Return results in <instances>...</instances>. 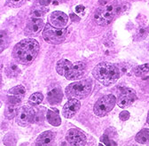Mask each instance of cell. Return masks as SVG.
<instances>
[{"mask_svg": "<svg viewBox=\"0 0 149 146\" xmlns=\"http://www.w3.org/2000/svg\"><path fill=\"white\" fill-rule=\"evenodd\" d=\"M49 21L52 26L58 28H63L68 25V17L66 13L61 11H55L52 12V14L49 17Z\"/></svg>", "mask_w": 149, "mask_h": 146, "instance_id": "cell-12", "label": "cell"}, {"mask_svg": "<svg viewBox=\"0 0 149 146\" xmlns=\"http://www.w3.org/2000/svg\"><path fill=\"white\" fill-rule=\"evenodd\" d=\"M149 34V28H147L145 26H140L137 28L135 33V40L136 41H141L145 39L147 35Z\"/></svg>", "mask_w": 149, "mask_h": 146, "instance_id": "cell-23", "label": "cell"}, {"mask_svg": "<svg viewBox=\"0 0 149 146\" xmlns=\"http://www.w3.org/2000/svg\"><path fill=\"white\" fill-rule=\"evenodd\" d=\"M45 22L42 19H38V18H32L31 20L29 21L27 23L25 29H24V34L30 37L33 36H37L41 30L45 28Z\"/></svg>", "mask_w": 149, "mask_h": 146, "instance_id": "cell-10", "label": "cell"}, {"mask_svg": "<svg viewBox=\"0 0 149 146\" xmlns=\"http://www.w3.org/2000/svg\"><path fill=\"white\" fill-rule=\"evenodd\" d=\"M85 69H86V65L82 61H77L74 64H73L71 70L68 73V75L65 77L67 80L69 81L79 79L81 76L84 75Z\"/></svg>", "mask_w": 149, "mask_h": 146, "instance_id": "cell-13", "label": "cell"}, {"mask_svg": "<svg viewBox=\"0 0 149 146\" xmlns=\"http://www.w3.org/2000/svg\"><path fill=\"white\" fill-rule=\"evenodd\" d=\"M27 0H6V6L12 8H19L22 6Z\"/></svg>", "mask_w": 149, "mask_h": 146, "instance_id": "cell-27", "label": "cell"}, {"mask_svg": "<svg viewBox=\"0 0 149 146\" xmlns=\"http://www.w3.org/2000/svg\"><path fill=\"white\" fill-rule=\"evenodd\" d=\"M92 75L103 85L109 86L120 78V70L117 66L112 63L101 62L94 67Z\"/></svg>", "mask_w": 149, "mask_h": 146, "instance_id": "cell-2", "label": "cell"}, {"mask_svg": "<svg viewBox=\"0 0 149 146\" xmlns=\"http://www.w3.org/2000/svg\"><path fill=\"white\" fill-rule=\"evenodd\" d=\"M147 123L149 124V111H148V113H147Z\"/></svg>", "mask_w": 149, "mask_h": 146, "instance_id": "cell-35", "label": "cell"}, {"mask_svg": "<svg viewBox=\"0 0 149 146\" xmlns=\"http://www.w3.org/2000/svg\"><path fill=\"white\" fill-rule=\"evenodd\" d=\"M48 11H49V8L47 6H42L38 2V3H36L32 6L31 12H30V15H31L32 18H38V19H40V18L43 17Z\"/></svg>", "mask_w": 149, "mask_h": 146, "instance_id": "cell-18", "label": "cell"}, {"mask_svg": "<svg viewBox=\"0 0 149 146\" xmlns=\"http://www.w3.org/2000/svg\"><path fill=\"white\" fill-rule=\"evenodd\" d=\"M116 104V98L112 95H105L98 99L93 107V112L99 117L106 116L110 113Z\"/></svg>", "mask_w": 149, "mask_h": 146, "instance_id": "cell-6", "label": "cell"}, {"mask_svg": "<svg viewBox=\"0 0 149 146\" xmlns=\"http://www.w3.org/2000/svg\"><path fill=\"white\" fill-rule=\"evenodd\" d=\"M36 113L34 109L30 106L24 105L19 108L16 115V123L21 127H26L35 122Z\"/></svg>", "mask_w": 149, "mask_h": 146, "instance_id": "cell-7", "label": "cell"}, {"mask_svg": "<svg viewBox=\"0 0 149 146\" xmlns=\"http://www.w3.org/2000/svg\"><path fill=\"white\" fill-rule=\"evenodd\" d=\"M38 2H39L42 6H48L52 2V0H38Z\"/></svg>", "mask_w": 149, "mask_h": 146, "instance_id": "cell-31", "label": "cell"}, {"mask_svg": "<svg viewBox=\"0 0 149 146\" xmlns=\"http://www.w3.org/2000/svg\"><path fill=\"white\" fill-rule=\"evenodd\" d=\"M137 98L138 97L136 94V91L132 89L126 88L121 92L117 99V104L121 108H126L132 105L137 100Z\"/></svg>", "mask_w": 149, "mask_h": 146, "instance_id": "cell-8", "label": "cell"}, {"mask_svg": "<svg viewBox=\"0 0 149 146\" xmlns=\"http://www.w3.org/2000/svg\"><path fill=\"white\" fill-rule=\"evenodd\" d=\"M110 1V0H99V4L101 6H106V5H107V3Z\"/></svg>", "mask_w": 149, "mask_h": 146, "instance_id": "cell-33", "label": "cell"}, {"mask_svg": "<svg viewBox=\"0 0 149 146\" xmlns=\"http://www.w3.org/2000/svg\"><path fill=\"white\" fill-rule=\"evenodd\" d=\"M31 1H32V0H31Z\"/></svg>", "mask_w": 149, "mask_h": 146, "instance_id": "cell-37", "label": "cell"}, {"mask_svg": "<svg viewBox=\"0 0 149 146\" xmlns=\"http://www.w3.org/2000/svg\"><path fill=\"white\" fill-rule=\"evenodd\" d=\"M8 95L10 96H13L15 98H18L20 99H23L25 95H26V89L24 86L22 85H18V86H15L12 89H9L8 91Z\"/></svg>", "mask_w": 149, "mask_h": 146, "instance_id": "cell-19", "label": "cell"}, {"mask_svg": "<svg viewBox=\"0 0 149 146\" xmlns=\"http://www.w3.org/2000/svg\"><path fill=\"white\" fill-rule=\"evenodd\" d=\"M73 64L68 60H61L56 64V71L61 76H66L68 73L71 70Z\"/></svg>", "mask_w": 149, "mask_h": 146, "instance_id": "cell-17", "label": "cell"}, {"mask_svg": "<svg viewBox=\"0 0 149 146\" xmlns=\"http://www.w3.org/2000/svg\"><path fill=\"white\" fill-rule=\"evenodd\" d=\"M133 72H134L135 75L138 77H142V76L147 75L149 73V63L138 66L137 67L134 68Z\"/></svg>", "mask_w": 149, "mask_h": 146, "instance_id": "cell-24", "label": "cell"}, {"mask_svg": "<svg viewBox=\"0 0 149 146\" xmlns=\"http://www.w3.org/2000/svg\"><path fill=\"white\" fill-rule=\"evenodd\" d=\"M67 33L68 31L65 28H58L47 23L44 28L42 35L44 40L46 43L53 45H57L62 44L66 40Z\"/></svg>", "mask_w": 149, "mask_h": 146, "instance_id": "cell-5", "label": "cell"}, {"mask_svg": "<svg viewBox=\"0 0 149 146\" xmlns=\"http://www.w3.org/2000/svg\"><path fill=\"white\" fill-rule=\"evenodd\" d=\"M44 100V95L41 92H36L32 94L29 98V103L32 105H38Z\"/></svg>", "mask_w": 149, "mask_h": 146, "instance_id": "cell-25", "label": "cell"}, {"mask_svg": "<svg viewBox=\"0 0 149 146\" xmlns=\"http://www.w3.org/2000/svg\"></svg>", "mask_w": 149, "mask_h": 146, "instance_id": "cell-38", "label": "cell"}, {"mask_svg": "<svg viewBox=\"0 0 149 146\" xmlns=\"http://www.w3.org/2000/svg\"><path fill=\"white\" fill-rule=\"evenodd\" d=\"M135 140L137 143L140 144H147L149 143V129H141L135 136Z\"/></svg>", "mask_w": 149, "mask_h": 146, "instance_id": "cell-21", "label": "cell"}, {"mask_svg": "<svg viewBox=\"0 0 149 146\" xmlns=\"http://www.w3.org/2000/svg\"><path fill=\"white\" fill-rule=\"evenodd\" d=\"M70 17H71V19H72V21H74V20H77V21H78L80 20V18L77 17V15H74V13H71Z\"/></svg>", "mask_w": 149, "mask_h": 146, "instance_id": "cell-34", "label": "cell"}, {"mask_svg": "<svg viewBox=\"0 0 149 146\" xmlns=\"http://www.w3.org/2000/svg\"><path fill=\"white\" fill-rule=\"evenodd\" d=\"M55 140V134L52 131H45L43 132L36 140V145L39 146H45V145H52Z\"/></svg>", "mask_w": 149, "mask_h": 146, "instance_id": "cell-15", "label": "cell"}, {"mask_svg": "<svg viewBox=\"0 0 149 146\" xmlns=\"http://www.w3.org/2000/svg\"><path fill=\"white\" fill-rule=\"evenodd\" d=\"M119 10L120 5L118 3L114 2L111 4H107L99 8L95 12L94 16H93V20L99 26H107L113 21L115 16L118 13Z\"/></svg>", "mask_w": 149, "mask_h": 146, "instance_id": "cell-3", "label": "cell"}, {"mask_svg": "<svg viewBox=\"0 0 149 146\" xmlns=\"http://www.w3.org/2000/svg\"><path fill=\"white\" fill-rule=\"evenodd\" d=\"M66 140L70 145L82 146L86 143L87 138L84 132L77 129H71L66 135Z\"/></svg>", "mask_w": 149, "mask_h": 146, "instance_id": "cell-9", "label": "cell"}, {"mask_svg": "<svg viewBox=\"0 0 149 146\" xmlns=\"http://www.w3.org/2000/svg\"><path fill=\"white\" fill-rule=\"evenodd\" d=\"M100 141L103 142V143H105L106 145H116V143H115L114 141H112L109 139L108 136L107 135H103L101 137H100Z\"/></svg>", "mask_w": 149, "mask_h": 146, "instance_id": "cell-29", "label": "cell"}, {"mask_svg": "<svg viewBox=\"0 0 149 146\" xmlns=\"http://www.w3.org/2000/svg\"><path fill=\"white\" fill-rule=\"evenodd\" d=\"M21 73V69L15 63H10L6 68V74L10 78L17 77Z\"/></svg>", "mask_w": 149, "mask_h": 146, "instance_id": "cell-22", "label": "cell"}, {"mask_svg": "<svg viewBox=\"0 0 149 146\" xmlns=\"http://www.w3.org/2000/svg\"><path fill=\"white\" fill-rule=\"evenodd\" d=\"M123 1H125V2H126V1H130V0H123Z\"/></svg>", "mask_w": 149, "mask_h": 146, "instance_id": "cell-36", "label": "cell"}, {"mask_svg": "<svg viewBox=\"0 0 149 146\" xmlns=\"http://www.w3.org/2000/svg\"><path fill=\"white\" fill-rule=\"evenodd\" d=\"M46 120L52 126H54V127H59L61 124L60 113L56 108H51L47 111Z\"/></svg>", "mask_w": 149, "mask_h": 146, "instance_id": "cell-16", "label": "cell"}, {"mask_svg": "<svg viewBox=\"0 0 149 146\" xmlns=\"http://www.w3.org/2000/svg\"><path fill=\"white\" fill-rule=\"evenodd\" d=\"M76 11H77V13H82L84 11V7L83 6H77Z\"/></svg>", "mask_w": 149, "mask_h": 146, "instance_id": "cell-32", "label": "cell"}, {"mask_svg": "<svg viewBox=\"0 0 149 146\" xmlns=\"http://www.w3.org/2000/svg\"><path fill=\"white\" fill-rule=\"evenodd\" d=\"M92 89L91 80H82L79 82H74L69 84L66 88V96L68 98L84 99L87 98Z\"/></svg>", "mask_w": 149, "mask_h": 146, "instance_id": "cell-4", "label": "cell"}, {"mask_svg": "<svg viewBox=\"0 0 149 146\" xmlns=\"http://www.w3.org/2000/svg\"><path fill=\"white\" fill-rule=\"evenodd\" d=\"M18 105L19 104H9L7 103L6 108H5V116L8 120H13V118L16 117L17 113H18Z\"/></svg>", "mask_w": 149, "mask_h": 146, "instance_id": "cell-20", "label": "cell"}, {"mask_svg": "<svg viewBox=\"0 0 149 146\" xmlns=\"http://www.w3.org/2000/svg\"><path fill=\"white\" fill-rule=\"evenodd\" d=\"M130 113H129L128 111H123V112H121L120 114H119V119H120L121 120H123V121L128 120L130 119Z\"/></svg>", "mask_w": 149, "mask_h": 146, "instance_id": "cell-30", "label": "cell"}, {"mask_svg": "<svg viewBox=\"0 0 149 146\" xmlns=\"http://www.w3.org/2000/svg\"><path fill=\"white\" fill-rule=\"evenodd\" d=\"M81 107V103L77 98H69L62 109V114L66 119H71L77 113Z\"/></svg>", "mask_w": 149, "mask_h": 146, "instance_id": "cell-11", "label": "cell"}, {"mask_svg": "<svg viewBox=\"0 0 149 146\" xmlns=\"http://www.w3.org/2000/svg\"><path fill=\"white\" fill-rule=\"evenodd\" d=\"M62 98H63V93L61 89L59 87L52 89L47 94V101L52 105L60 104L62 101Z\"/></svg>", "mask_w": 149, "mask_h": 146, "instance_id": "cell-14", "label": "cell"}, {"mask_svg": "<svg viewBox=\"0 0 149 146\" xmlns=\"http://www.w3.org/2000/svg\"><path fill=\"white\" fill-rule=\"evenodd\" d=\"M9 43H10V38L8 34L6 33V31L1 30V52L8 47Z\"/></svg>", "mask_w": 149, "mask_h": 146, "instance_id": "cell-26", "label": "cell"}, {"mask_svg": "<svg viewBox=\"0 0 149 146\" xmlns=\"http://www.w3.org/2000/svg\"><path fill=\"white\" fill-rule=\"evenodd\" d=\"M40 46L33 38H27L18 43L13 50V57L18 64L29 66L36 59Z\"/></svg>", "mask_w": 149, "mask_h": 146, "instance_id": "cell-1", "label": "cell"}, {"mask_svg": "<svg viewBox=\"0 0 149 146\" xmlns=\"http://www.w3.org/2000/svg\"><path fill=\"white\" fill-rule=\"evenodd\" d=\"M4 143L6 145H14L16 143V138L13 134H8L4 138Z\"/></svg>", "mask_w": 149, "mask_h": 146, "instance_id": "cell-28", "label": "cell"}]
</instances>
